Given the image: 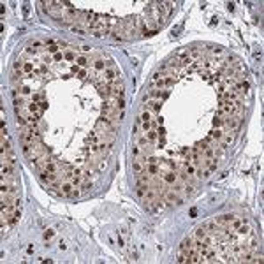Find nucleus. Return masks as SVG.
<instances>
[{
	"label": "nucleus",
	"mask_w": 264,
	"mask_h": 264,
	"mask_svg": "<svg viewBox=\"0 0 264 264\" xmlns=\"http://www.w3.org/2000/svg\"><path fill=\"white\" fill-rule=\"evenodd\" d=\"M144 167H146V162H144L143 157H136L134 160H132V171H134L136 175H139V173H143Z\"/></svg>",
	"instance_id": "f257e3e1"
},
{
	"label": "nucleus",
	"mask_w": 264,
	"mask_h": 264,
	"mask_svg": "<svg viewBox=\"0 0 264 264\" xmlns=\"http://www.w3.org/2000/svg\"><path fill=\"white\" fill-rule=\"evenodd\" d=\"M92 69H94L95 72H102L104 69H106V62H104V58H95V60H92Z\"/></svg>",
	"instance_id": "f03ea898"
},
{
	"label": "nucleus",
	"mask_w": 264,
	"mask_h": 264,
	"mask_svg": "<svg viewBox=\"0 0 264 264\" xmlns=\"http://www.w3.org/2000/svg\"><path fill=\"white\" fill-rule=\"evenodd\" d=\"M234 217H236V215H218V217H215V220H213V222H215V224H218V225H227L229 222L234 218Z\"/></svg>",
	"instance_id": "7ed1b4c3"
},
{
	"label": "nucleus",
	"mask_w": 264,
	"mask_h": 264,
	"mask_svg": "<svg viewBox=\"0 0 264 264\" xmlns=\"http://www.w3.org/2000/svg\"><path fill=\"white\" fill-rule=\"evenodd\" d=\"M0 173H2V176H14L16 175V169H14V166H11V164H2Z\"/></svg>",
	"instance_id": "20e7f679"
},
{
	"label": "nucleus",
	"mask_w": 264,
	"mask_h": 264,
	"mask_svg": "<svg viewBox=\"0 0 264 264\" xmlns=\"http://www.w3.org/2000/svg\"><path fill=\"white\" fill-rule=\"evenodd\" d=\"M208 136H210L211 139H215V141H222V137H224V130L222 129H211L210 132H208Z\"/></svg>",
	"instance_id": "39448f33"
},
{
	"label": "nucleus",
	"mask_w": 264,
	"mask_h": 264,
	"mask_svg": "<svg viewBox=\"0 0 264 264\" xmlns=\"http://www.w3.org/2000/svg\"><path fill=\"white\" fill-rule=\"evenodd\" d=\"M76 62H78V65H79V67H86V65H88V62H92V60L88 58V55H78Z\"/></svg>",
	"instance_id": "423d86ee"
},
{
	"label": "nucleus",
	"mask_w": 264,
	"mask_h": 264,
	"mask_svg": "<svg viewBox=\"0 0 264 264\" xmlns=\"http://www.w3.org/2000/svg\"><path fill=\"white\" fill-rule=\"evenodd\" d=\"M152 115H153L152 111H148V109L143 108V111H141V115H139L137 121H150V120H152Z\"/></svg>",
	"instance_id": "0eeeda50"
},
{
	"label": "nucleus",
	"mask_w": 264,
	"mask_h": 264,
	"mask_svg": "<svg viewBox=\"0 0 264 264\" xmlns=\"http://www.w3.org/2000/svg\"><path fill=\"white\" fill-rule=\"evenodd\" d=\"M144 136H146V139L150 141V143H153V141H157V139H159V134H157L155 129H150L148 132H144Z\"/></svg>",
	"instance_id": "6e6552de"
},
{
	"label": "nucleus",
	"mask_w": 264,
	"mask_h": 264,
	"mask_svg": "<svg viewBox=\"0 0 264 264\" xmlns=\"http://www.w3.org/2000/svg\"><path fill=\"white\" fill-rule=\"evenodd\" d=\"M92 187H94V183L90 181V180H83L79 185V190L81 192H88V190H92Z\"/></svg>",
	"instance_id": "1a4fd4ad"
},
{
	"label": "nucleus",
	"mask_w": 264,
	"mask_h": 264,
	"mask_svg": "<svg viewBox=\"0 0 264 264\" xmlns=\"http://www.w3.org/2000/svg\"><path fill=\"white\" fill-rule=\"evenodd\" d=\"M58 48H60V46L57 44V42H55V44H49V46H46V53L53 57L55 53H58Z\"/></svg>",
	"instance_id": "9d476101"
},
{
	"label": "nucleus",
	"mask_w": 264,
	"mask_h": 264,
	"mask_svg": "<svg viewBox=\"0 0 264 264\" xmlns=\"http://www.w3.org/2000/svg\"><path fill=\"white\" fill-rule=\"evenodd\" d=\"M222 127H224V118L215 116L213 118V129H222Z\"/></svg>",
	"instance_id": "9b49d317"
},
{
	"label": "nucleus",
	"mask_w": 264,
	"mask_h": 264,
	"mask_svg": "<svg viewBox=\"0 0 264 264\" xmlns=\"http://www.w3.org/2000/svg\"><path fill=\"white\" fill-rule=\"evenodd\" d=\"M71 30L74 32V34H88V30H86V28H83L81 25H78V23H76V25H72Z\"/></svg>",
	"instance_id": "f8f14e48"
},
{
	"label": "nucleus",
	"mask_w": 264,
	"mask_h": 264,
	"mask_svg": "<svg viewBox=\"0 0 264 264\" xmlns=\"http://www.w3.org/2000/svg\"><path fill=\"white\" fill-rule=\"evenodd\" d=\"M51 58H53V62H60V60H63V51H58V53H55Z\"/></svg>",
	"instance_id": "ddd939ff"
},
{
	"label": "nucleus",
	"mask_w": 264,
	"mask_h": 264,
	"mask_svg": "<svg viewBox=\"0 0 264 264\" xmlns=\"http://www.w3.org/2000/svg\"><path fill=\"white\" fill-rule=\"evenodd\" d=\"M53 234H55L53 229H46V231H44V240H51V238H53Z\"/></svg>",
	"instance_id": "4468645a"
},
{
	"label": "nucleus",
	"mask_w": 264,
	"mask_h": 264,
	"mask_svg": "<svg viewBox=\"0 0 264 264\" xmlns=\"http://www.w3.org/2000/svg\"><path fill=\"white\" fill-rule=\"evenodd\" d=\"M157 134H159V137H164V136H166V129H164V127H157Z\"/></svg>",
	"instance_id": "2eb2a0df"
},
{
	"label": "nucleus",
	"mask_w": 264,
	"mask_h": 264,
	"mask_svg": "<svg viewBox=\"0 0 264 264\" xmlns=\"http://www.w3.org/2000/svg\"><path fill=\"white\" fill-rule=\"evenodd\" d=\"M132 134H134V136H139V134H141V130H139V123H137V121H136V125L132 127Z\"/></svg>",
	"instance_id": "dca6fc26"
},
{
	"label": "nucleus",
	"mask_w": 264,
	"mask_h": 264,
	"mask_svg": "<svg viewBox=\"0 0 264 264\" xmlns=\"http://www.w3.org/2000/svg\"><path fill=\"white\" fill-rule=\"evenodd\" d=\"M81 67L79 65H71V74H79Z\"/></svg>",
	"instance_id": "f3484780"
},
{
	"label": "nucleus",
	"mask_w": 264,
	"mask_h": 264,
	"mask_svg": "<svg viewBox=\"0 0 264 264\" xmlns=\"http://www.w3.org/2000/svg\"><path fill=\"white\" fill-rule=\"evenodd\" d=\"M39 106H40V111L44 113L46 109H48V100H40V102H39Z\"/></svg>",
	"instance_id": "a211bd4d"
},
{
	"label": "nucleus",
	"mask_w": 264,
	"mask_h": 264,
	"mask_svg": "<svg viewBox=\"0 0 264 264\" xmlns=\"http://www.w3.org/2000/svg\"><path fill=\"white\" fill-rule=\"evenodd\" d=\"M78 76H79V78H86V69L83 67V69L79 71V74H78Z\"/></svg>",
	"instance_id": "6ab92c4d"
}]
</instances>
